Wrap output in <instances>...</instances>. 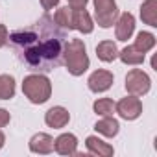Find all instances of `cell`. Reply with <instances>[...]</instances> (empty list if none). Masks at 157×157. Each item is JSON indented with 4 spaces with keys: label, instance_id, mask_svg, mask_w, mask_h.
Here are the masks:
<instances>
[{
    "label": "cell",
    "instance_id": "8",
    "mask_svg": "<svg viewBox=\"0 0 157 157\" xmlns=\"http://www.w3.org/2000/svg\"><path fill=\"white\" fill-rule=\"evenodd\" d=\"M68 120H70V115H68V111H67L65 107H61V105H56V107L48 109L46 115H44L46 126H50V128H54V129L65 128V126L68 124Z\"/></svg>",
    "mask_w": 157,
    "mask_h": 157
},
{
    "label": "cell",
    "instance_id": "22",
    "mask_svg": "<svg viewBox=\"0 0 157 157\" xmlns=\"http://www.w3.org/2000/svg\"><path fill=\"white\" fill-rule=\"evenodd\" d=\"M87 2L89 0H68V4H70L72 10H83L87 6Z\"/></svg>",
    "mask_w": 157,
    "mask_h": 157
},
{
    "label": "cell",
    "instance_id": "17",
    "mask_svg": "<svg viewBox=\"0 0 157 157\" xmlns=\"http://www.w3.org/2000/svg\"><path fill=\"white\" fill-rule=\"evenodd\" d=\"M15 96V80L10 74H0V100H11Z\"/></svg>",
    "mask_w": 157,
    "mask_h": 157
},
{
    "label": "cell",
    "instance_id": "2",
    "mask_svg": "<svg viewBox=\"0 0 157 157\" xmlns=\"http://www.w3.org/2000/svg\"><path fill=\"white\" fill-rule=\"evenodd\" d=\"M63 61L67 65V70L72 76H82L89 68V56H87V48L82 39L67 41Z\"/></svg>",
    "mask_w": 157,
    "mask_h": 157
},
{
    "label": "cell",
    "instance_id": "26",
    "mask_svg": "<svg viewBox=\"0 0 157 157\" xmlns=\"http://www.w3.org/2000/svg\"><path fill=\"white\" fill-rule=\"evenodd\" d=\"M4 142H6V137H4V133H2V131H0V148L4 146Z\"/></svg>",
    "mask_w": 157,
    "mask_h": 157
},
{
    "label": "cell",
    "instance_id": "25",
    "mask_svg": "<svg viewBox=\"0 0 157 157\" xmlns=\"http://www.w3.org/2000/svg\"><path fill=\"white\" fill-rule=\"evenodd\" d=\"M57 2L59 0H41V6H43V10H52L54 6H57Z\"/></svg>",
    "mask_w": 157,
    "mask_h": 157
},
{
    "label": "cell",
    "instance_id": "11",
    "mask_svg": "<svg viewBox=\"0 0 157 157\" xmlns=\"http://www.w3.org/2000/svg\"><path fill=\"white\" fill-rule=\"evenodd\" d=\"M72 28L82 32V33H91L94 30V24H93V19L91 15L83 10H72Z\"/></svg>",
    "mask_w": 157,
    "mask_h": 157
},
{
    "label": "cell",
    "instance_id": "14",
    "mask_svg": "<svg viewBox=\"0 0 157 157\" xmlns=\"http://www.w3.org/2000/svg\"><path fill=\"white\" fill-rule=\"evenodd\" d=\"M96 56L104 63H111V61H115L118 57V48H117V44L113 41H102L96 46Z\"/></svg>",
    "mask_w": 157,
    "mask_h": 157
},
{
    "label": "cell",
    "instance_id": "20",
    "mask_svg": "<svg viewBox=\"0 0 157 157\" xmlns=\"http://www.w3.org/2000/svg\"><path fill=\"white\" fill-rule=\"evenodd\" d=\"M54 21L59 28H67V30H72V8H59L54 15Z\"/></svg>",
    "mask_w": 157,
    "mask_h": 157
},
{
    "label": "cell",
    "instance_id": "5",
    "mask_svg": "<svg viewBox=\"0 0 157 157\" xmlns=\"http://www.w3.org/2000/svg\"><path fill=\"white\" fill-rule=\"evenodd\" d=\"M94 17L102 28H111L118 19L115 0H94Z\"/></svg>",
    "mask_w": 157,
    "mask_h": 157
},
{
    "label": "cell",
    "instance_id": "19",
    "mask_svg": "<svg viewBox=\"0 0 157 157\" xmlns=\"http://www.w3.org/2000/svg\"><path fill=\"white\" fill-rule=\"evenodd\" d=\"M139 52H142V54H146V52H150L153 46H155V35L153 33H150V32H140L139 35H137V39H135V44H133Z\"/></svg>",
    "mask_w": 157,
    "mask_h": 157
},
{
    "label": "cell",
    "instance_id": "3",
    "mask_svg": "<svg viewBox=\"0 0 157 157\" xmlns=\"http://www.w3.org/2000/svg\"><path fill=\"white\" fill-rule=\"evenodd\" d=\"M22 93L32 104H44L52 94V83L46 76L30 74L22 82Z\"/></svg>",
    "mask_w": 157,
    "mask_h": 157
},
{
    "label": "cell",
    "instance_id": "24",
    "mask_svg": "<svg viewBox=\"0 0 157 157\" xmlns=\"http://www.w3.org/2000/svg\"><path fill=\"white\" fill-rule=\"evenodd\" d=\"M10 113L6 111V109H0V128H4V126H8L10 124Z\"/></svg>",
    "mask_w": 157,
    "mask_h": 157
},
{
    "label": "cell",
    "instance_id": "7",
    "mask_svg": "<svg viewBox=\"0 0 157 157\" xmlns=\"http://www.w3.org/2000/svg\"><path fill=\"white\" fill-rule=\"evenodd\" d=\"M113 74L109 70H94L91 76H89V89L93 93H104L107 91L111 85H113Z\"/></svg>",
    "mask_w": 157,
    "mask_h": 157
},
{
    "label": "cell",
    "instance_id": "15",
    "mask_svg": "<svg viewBox=\"0 0 157 157\" xmlns=\"http://www.w3.org/2000/svg\"><path fill=\"white\" fill-rule=\"evenodd\" d=\"M94 129H96L98 133H102L104 137H115V135L118 133V129H120V124H118L113 117H104L102 120L96 122Z\"/></svg>",
    "mask_w": 157,
    "mask_h": 157
},
{
    "label": "cell",
    "instance_id": "23",
    "mask_svg": "<svg viewBox=\"0 0 157 157\" xmlns=\"http://www.w3.org/2000/svg\"><path fill=\"white\" fill-rule=\"evenodd\" d=\"M8 28L4 26V24H0V48H2L6 43H8Z\"/></svg>",
    "mask_w": 157,
    "mask_h": 157
},
{
    "label": "cell",
    "instance_id": "13",
    "mask_svg": "<svg viewBox=\"0 0 157 157\" xmlns=\"http://www.w3.org/2000/svg\"><path fill=\"white\" fill-rule=\"evenodd\" d=\"M85 144H87V150H89V153H93V155H98V157H111V155L115 153V150H113V146H111V144L104 142L102 139H98V137H94V135L87 137Z\"/></svg>",
    "mask_w": 157,
    "mask_h": 157
},
{
    "label": "cell",
    "instance_id": "16",
    "mask_svg": "<svg viewBox=\"0 0 157 157\" xmlns=\"http://www.w3.org/2000/svg\"><path fill=\"white\" fill-rule=\"evenodd\" d=\"M140 19L150 26H157V0H146L140 6Z\"/></svg>",
    "mask_w": 157,
    "mask_h": 157
},
{
    "label": "cell",
    "instance_id": "21",
    "mask_svg": "<svg viewBox=\"0 0 157 157\" xmlns=\"http://www.w3.org/2000/svg\"><path fill=\"white\" fill-rule=\"evenodd\" d=\"M93 109L100 117H113V113H115V102L111 98H100V100L94 102Z\"/></svg>",
    "mask_w": 157,
    "mask_h": 157
},
{
    "label": "cell",
    "instance_id": "1",
    "mask_svg": "<svg viewBox=\"0 0 157 157\" xmlns=\"http://www.w3.org/2000/svg\"><path fill=\"white\" fill-rule=\"evenodd\" d=\"M8 41L17 57L32 70L50 72L63 63L67 35L48 13L30 26L11 32Z\"/></svg>",
    "mask_w": 157,
    "mask_h": 157
},
{
    "label": "cell",
    "instance_id": "9",
    "mask_svg": "<svg viewBox=\"0 0 157 157\" xmlns=\"http://www.w3.org/2000/svg\"><path fill=\"white\" fill-rule=\"evenodd\" d=\"M115 24H117V28H115L117 39H118V41H128V39L131 37L133 30H135V17H133L129 11H126V13H122V15L117 19Z\"/></svg>",
    "mask_w": 157,
    "mask_h": 157
},
{
    "label": "cell",
    "instance_id": "6",
    "mask_svg": "<svg viewBox=\"0 0 157 157\" xmlns=\"http://www.w3.org/2000/svg\"><path fill=\"white\" fill-rule=\"evenodd\" d=\"M115 111L124 118V120H135L140 117L142 113V102L139 100V96H126L122 98L118 104H115Z\"/></svg>",
    "mask_w": 157,
    "mask_h": 157
},
{
    "label": "cell",
    "instance_id": "18",
    "mask_svg": "<svg viewBox=\"0 0 157 157\" xmlns=\"http://www.w3.org/2000/svg\"><path fill=\"white\" fill-rule=\"evenodd\" d=\"M118 57L126 63V65H140L144 61V54L139 52L133 44L131 46H126L122 52H118Z\"/></svg>",
    "mask_w": 157,
    "mask_h": 157
},
{
    "label": "cell",
    "instance_id": "10",
    "mask_svg": "<svg viewBox=\"0 0 157 157\" xmlns=\"http://www.w3.org/2000/svg\"><path fill=\"white\" fill-rule=\"evenodd\" d=\"M54 150L61 155H74L78 150V139L72 133H63L54 140Z\"/></svg>",
    "mask_w": 157,
    "mask_h": 157
},
{
    "label": "cell",
    "instance_id": "4",
    "mask_svg": "<svg viewBox=\"0 0 157 157\" xmlns=\"http://www.w3.org/2000/svg\"><path fill=\"white\" fill-rule=\"evenodd\" d=\"M151 87V82H150V76L140 70V68H133L128 72L126 76V91L133 96H144Z\"/></svg>",
    "mask_w": 157,
    "mask_h": 157
},
{
    "label": "cell",
    "instance_id": "12",
    "mask_svg": "<svg viewBox=\"0 0 157 157\" xmlns=\"http://www.w3.org/2000/svg\"><path fill=\"white\" fill-rule=\"evenodd\" d=\"M30 150L33 153H41V155L52 153L54 151V139L48 133H37L30 140Z\"/></svg>",
    "mask_w": 157,
    "mask_h": 157
}]
</instances>
